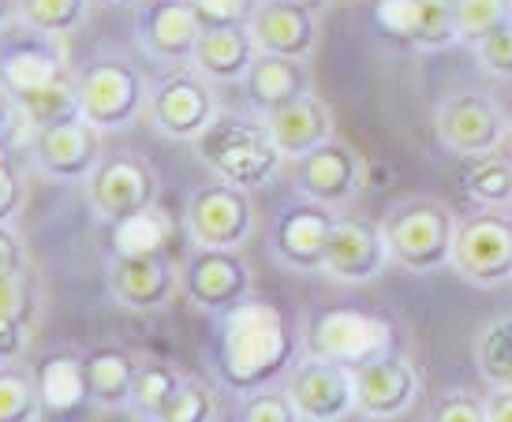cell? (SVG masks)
<instances>
[{
    "mask_svg": "<svg viewBox=\"0 0 512 422\" xmlns=\"http://www.w3.org/2000/svg\"><path fill=\"white\" fill-rule=\"evenodd\" d=\"M471 57L479 60V68L498 75V79H512V19L501 23L498 30L483 34L479 42H471Z\"/></svg>",
    "mask_w": 512,
    "mask_h": 422,
    "instance_id": "f35d334b",
    "label": "cell"
},
{
    "mask_svg": "<svg viewBox=\"0 0 512 422\" xmlns=\"http://www.w3.org/2000/svg\"><path fill=\"white\" fill-rule=\"evenodd\" d=\"M243 94L255 105L258 116L281 109L288 101L303 98V94H314V79L307 60H292V57H266L258 53L255 68L247 71L243 79Z\"/></svg>",
    "mask_w": 512,
    "mask_h": 422,
    "instance_id": "cb8c5ba5",
    "label": "cell"
},
{
    "mask_svg": "<svg viewBox=\"0 0 512 422\" xmlns=\"http://www.w3.org/2000/svg\"><path fill=\"white\" fill-rule=\"evenodd\" d=\"M4 165H12V146H8V142H0V169H4Z\"/></svg>",
    "mask_w": 512,
    "mask_h": 422,
    "instance_id": "c3c4849f",
    "label": "cell"
},
{
    "mask_svg": "<svg viewBox=\"0 0 512 422\" xmlns=\"http://www.w3.org/2000/svg\"><path fill=\"white\" fill-rule=\"evenodd\" d=\"M184 228L195 247L240 251L258 228V210L251 202V191L221 180L202 183L199 191H191V198H187Z\"/></svg>",
    "mask_w": 512,
    "mask_h": 422,
    "instance_id": "ba28073f",
    "label": "cell"
},
{
    "mask_svg": "<svg viewBox=\"0 0 512 422\" xmlns=\"http://www.w3.org/2000/svg\"><path fill=\"white\" fill-rule=\"evenodd\" d=\"M509 210H512V206H509Z\"/></svg>",
    "mask_w": 512,
    "mask_h": 422,
    "instance_id": "f5cc1de1",
    "label": "cell"
},
{
    "mask_svg": "<svg viewBox=\"0 0 512 422\" xmlns=\"http://www.w3.org/2000/svg\"><path fill=\"white\" fill-rule=\"evenodd\" d=\"M453 273L475 288H501L512 281V210H475L460 217Z\"/></svg>",
    "mask_w": 512,
    "mask_h": 422,
    "instance_id": "9c48e42d",
    "label": "cell"
},
{
    "mask_svg": "<svg viewBox=\"0 0 512 422\" xmlns=\"http://www.w3.org/2000/svg\"><path fill=\"white\" fill-rule=\"evenodd\" d=\"M251 38L266 57L311 60L318 49V12L311 0H258L251 15Z\"/></svg>",
    "mask_w": 512,
    "mask_h": 422,
    "instance_id": "ffe728a7",
    "label": "cell"
},
{
    "mask_svg": "<svg viewBox=\"0 0 512 422\" xmlns=\"http://www.w3.org/2000/svg\"><path fill=\"white\" fill-rule=\"evenodd\" d=\"M393 266V254L385 243L382 221H370L359 213H337V225L329 236L326 273L337 284H370Z\"/></svg>",
    "mask_w": 512,
    "mask_h": 422,
    "instance_id": "5bb4252c",
    "label": "cell"
},
{
    "mask_svg": "<svg viewBox=\"0 0 512 422\" xmlns=\"http://www.w3.org/2000/svg\"><path fill=\"white\" fill-rule=\"evenodd\" d=\"M184 374L169 363H143L139 366V381H135V396H131V415L143 422H154L161 411L169 408V400L180 393Z\"/></svg>",
    "mask_w": 512,
    "mask_h": 422,
    "instance_id": "836d02e7",
    "label": "cell"
},
{
    "mask_svg": "<svg viewBox=\"0 0 512 422\" xmlns=\"http://www.w3.org/2000/svg\"><path fill=\"white\" fill-rule=\"evenodd\" d=\"M378 23L385 34H393L423 53H441L460 42L453 0H382Z\"/></svg>",
    "mask_w": 512,
    "mask_h": 422,
    "instance_id": "7402d4cb",
    "label": "cell"
},
{
    "mask_svg": "<svg viewBox=\"0 0 512 422\" xmlns=\"http://www.w3.org/2000/svg\"><path fill=\"white\" fill-rule=\"evenodd\" d=\"M105 4H116V8H131V4H143V0H105Z\"/></svg>",
    "mask_w": 512,
    "mask_h": 422,
    "instance_id": "681fc988",
    "label": "cell"
},
{
    "mask_svg": "<svg viewBox=\"0 0 512 422\" xmlns=\"http://www.w3.org/2000/svg\"><path fill=\"white\" fill-rule=\"evenodd\" d=\"M42 393L34 370L23 363H0V422H42Z\"/></svg>",
    "mask_w": 512,
    "mask_h": 422,
    "instance_id": "d6a6232c",
    "label": "cell"
},
{
    "mask_svg": "<svg viewBox=\"0 0 512 422\" xmlns=\"http://www.w3.org/2000/svg\"><path fill=\"white\" fill-rule=\"evenodd\" d=\"M303 359V337L273 303L247 299L217 322L214 374L221 389L236 396H255L273 389Z\"/></svg>",
    "mask_w": 512,
    "mask_h": 422,
    "instance_id": "6da1fadb",
    "label": "cell"
},
{
    "mask_svg": "<svg viewBox=\"0 0 512 422\" xmlns=\"http://www.w3.org/2000/svg\"><path fill=\"white\" fill-rule=\"evenodd\" d=\"M15 105H19V113L27 116V124L34 127V135L45 131V127L79 120V79H64V83L30 90L23 98H15Z\"/></svg>",
    "mask_w": 512,
    "mask_h": 422,
    "instance_id": "1f68e13d",
    "label": "cell"
},
{
    "mask_svg": "<svg viewBox=\"0 0 512 422\" xmlns=\"http://www.w3.org/2000/svg\"><path fill=\"white\" fill-rule=\"evenodd\" d=\"M23 206H27V180L12 161V165L0 169V225H12L23 213Z\"/></svg>",
    "mask_w": 512,
    "mask_h": 422,
    "instance_id": "b9f144b4",
    "label": "cell"
},
{
    "mask_svg": "<svg viewBox=\"0 0 512 422\" xmlns=\"http://www.w3.org/2000/svg\"><path fill=\"white\" fill-rule=\"evenodd\" d=\"M258 45L247 27L232 30H206L199 49L191 57V68L214 86H236L247 79V71L255 68Z\"/></svg>",
    "mask_w": 512,
    "mask_h": 422,
    "instance_id": "d4e9b609",
    "label": "cell"
},
{
    "mask_svg": "<svg viewBox=\"0 0 512 422\" xmlns=\"http://www.w3.org/2000/svg\"><path fill=\"white\" fill-rule=\"evenodd\" d=\"M423 422H490L486 419V396L471 389H449L430 404Z\"/></svg>",
    "mask_w": 512,
    "mask_h": 422,
    "instance_id": "8d00e7d4",
    "label": "cell"
},
{
    "mask_svg": "<svg viewBox=\"0 0 512 422\" xmlns=\"http://www.w3.org/2000/svg\"><path fill=\"white\" fill-rule=\"evenodd\" d=\"M34 314H38V303H34L30 273H23V277H0V322H8V318L34 322Z\"/></svg>",
    "mask_w": 512,
    "mask_h": 422,
    "instance_id": "60d3db41",
    "label": "cell"
},
{
    "mask_svg": "<svg viewBox=\"0 0 512 422\" xmlns=\"http://www.w3.org/2000/svg\"><path fill=\"white\" fill-rule=\"evenodd\" d=\"M15 23V0H0V34Z\"/></svg>",
    "mask_w": 512,
    "mask_h": 422,
    "instance_id": "7dc6e473",
    "label": "cell"
},
{
    "mask_svg": "<svg viewBox=\"0 0 512 422\" xmlns=\"http://www.w3.org/2000/svg\"><path fill=\"white\" fill-rule=\"evenodd\" d=\"M303 422H348L356 415V374L341 363L303 355L285 378Z\"/></svg>",
    "mask_w": 512,
    "mask_h": 422,
    "instance_id": "4fadbf2b",
    "label": "cell"
},
{
    "mask_svg": "<svg viewBox=\"0 0 512 422\" xmlns=\"http://www.w3.org/2000/svg\"><path fill=\"white\" fill-rule=\"evenodd\" d=\"M262 120L270 127L273 142L285 154V161H299V157L314 154L318 146H326L329 139H337L333 113H329V105L318 94H303V98L266 113Z\"/></svg>",
    "mask_w": 512,
    "mask_h": 422,
    "instance_id": "603a6c76",
    "label": "cell"
},
{
    "mask_svg": "<svg viewBox=\"0 0 512 422\" xmlns=\"http://www.w3.org/2000/svg\"><path fill=\"white\" fill-rule=\"evenodd\" d=\"M64 79H72V64L60 38L38 34L19 19L0 34V86L12 98H23L30 90L64 83Z\"/></svg>",
    "mask_w": 512,
    "mask_h": 422,
    "instance_id": "7c38bea8",
    "label": "cell"
},
{
    "mask_svg": "<svg viewBox=\"0 0 512 422\" xmlns=\"http://www.w3.org/2000/svg\"><path fill=\"white\" fill-rule=\"evenodd\" d=\"M460 42H479L483 34L498 30L512 19V0H453Z\"/></svg>",
    "mask_w": 512,
    "mask_h": 422,
    "instance_id": "d590c367",
    "label": "cell"
},
{
    "mask_svg": "<svg viewBox=\"0 0 512 422\" xmlns=\"http://www.w3.org/2000/svg\"><path fill=\"white\" fill-rule=\"evenodd\" d=\"M86 198L101 221L116 225V221H124L146 206H157V176L139 157L113 154L105 157L94 169V176L86 180Z\"/></svg>",
    "mask_w": 512,
    "mask_h": 422,
    "instance_id": "ac0fdd59",
    "label": "cell"
},
{
    "mask_svg": "<svg viewBox=\"0 0 512 422\" xmlns=\"http://www.w3.org/2000/svg\"><path fill=\"white\" fill-rule=\"evenodd\" d=\"M356 374V415L367 422H397L415 408L423 393V370L400 352H389Z\"/></svg>",
    "mask_w": 512,
    "mask_h": 422,
    "instance_id": "9a60e30c",
    "label": "cell"
},
{
    "mask_svg": "<svg viewBox=\"0 0 512 422\" xmlns=\"http://www.w3.org/2000/svg\"><path fill=\"white\" fill-rule=\"evenodd\" d=\"M243 422H303L299 419L292 396L285 393V385H273V389H262L255 396H243Z\"/></svg>",
    "mask_w": 512,
    "mask_h": 422,
    "instance_id": "ab89813d",
    "label": "cell"
},
{
    "mask_svg": "<svg viewBox=\"0 0 512 422\" xmlns=\"http://www.w3.org/2000/svg\"><path fill=\"white\" fill-rule=\"evenodd\" d=\"M486 419L512 422V389H490L486 393Z\"/></svg>",
    "mask_w": 512,
    "mask_h": 422,
    "instance_id": "bcb514c9",
    "label": "cell"
},
{
    "mask_svg": "<svg viewBox=\"0 0 512 422\" xmlns=\"http://www.w3.org/2000/svg\"><path fill=\"white\" fill-rule=\"evenodd\" d=\"M150 105V83L124 60H98L79 75V116L101 135L131 127Z\"/></svg>",
    "mask_w": 512,
    "mask_h": 422,
    "instance_id": "52a82bcc",
    "label": "cell"
},
{
    "mask_svg": "<svg viewBox=\"0 0 512 422\" xmlns=\"http://www.w3.org/2000/svg\"><path fill=\"white\" fill-rule=\"evenodd\" d=\"M217 113L221 105H217L214 83L202 79L191 64H172L150 83L146 116L165 139L199 142L217 120Z\"/></svg>",
    "mask_w": 512,
    "mask_h": 422,
    "instance_id": "5b68a950",
    "label": "cell"
},
{
    "mask_svg": "<svg viewBox=\"0 0 512 422\" xmlns=\"http://www.w3.org/2000/svg\"><path fill=\"white\" fill-rule=\"evenodd\" d=\"M135 422H143V419H135Z\"/></svg>",
    "mask_w": 512,
    "mask_h": 422,
    "instance_id": "f907efd6",
    "label": "cell"
},
{
    "mask_svg": "<svg viewBox=\"0 0 512 422\" xmlns=\"http://www.w3.org/2000/svg\"><path fill=\"white\" fill-rule=\"evenodd\" d=\"M460 217L434 195H404L382 217V232L393 266L408 273H441L453 266V243Z\"/></svg>",
    "mask_w": 512,
    "mask_h": 422,
    "instance_id": "3957f363",
    "label": "cell"
},
{
    "mask_svg": "<svg viewBox=\"0 0 512 422\" xmlns=\"http://www.w3.org/2000/svg\"><path fill=\"white\" fill-rule=\"evenodd\" d=\"M105 284H109L116 307L150 314V310L169 307L172 296L180 292V262H172L169 254H154V258L113 254Z\"/></svg>",
    "mask_w": 512,
    "mask_h": 422,
    "instance_id": "d6986e66",
    "label": "cell"
},
{
    "mask_svg": "<svg viewBox=\"0 0 512 422\" xmlns=\"http://www.w3.org/2000/svg\"><path fill=\"white\" fill-rule=\"evenodd\" d=\"M333 225H337V213L299 198L296 206H285L277 213L270 232V254L292 273H322Z\"/></svg>",
    "mask_w": 512,
    "mask_h": 422,
    "instance_id": "e0dca14e",
    "label": "cell"
},
{
    "mask_svg": "<svg viewBox=\"0 0 512 422\" xmlns=\"http://www.w3.org/2000/svg\"><path fill=\"white\" fill-rule=\"evenodd\" d=\"M292 165H296L292 169L296 195L333 213L348 210L367 187V161L344 139H329L326 146H318L314 154L299 157Z\"/></svg>",
    "mask_w": 512,
    "mask_h": 422,
    "instance_id": "8fae6325",
    "label": "cell"
},
{
    "mask_svg": "<svg viewBox=\"0 0 512 422\" xmlns=\"http://www.w3.org/2000/svg\"><path fill=\"white\" fill-rule=\"evenodd\" d=\"M236 422H243V419H236Z\"/></svg>",
    "mask_w": 512,
    "mask_h": 422,
    "instance_id": "816d5d0a",
    "label": "cell"
},
{
    "mask_svg": "<svg viewBox=\"0 0 512 422\" xmlns=\"http://www.w3.org/2000/svg\"><path fill=\"white\" fill-rule=\"evenodd\" d=\"M90 0H15V19L27 23L38 34L68 42L75 30L86 23Z\"/></svg>",
    "mask_w": 512,
    "mask_h": 422,
    "instance_id": "4dcf8cb0",
    "label": "cell"
},
{
    "mask_svg": "<svg viewBox=\"0 0 512 422\" xmlns=\"http://www.w3.org/2000/svg\"><path fill=\"white\" fill-rule=\"evenodd\" d=\"M202 34L206 30L191 0H146L139 12V45L146 49V57L161 60L165 68L191 64Z\"/></svg>",
    "mask_w": 512,
    "mask_h": 422,
    "instance_id": "44dd1931",
    "label": "cell"
},
{
    "mask_svg": "<svg viewBox=\"0 0 512 422\" xmlns=\"http://www.w3.org/2000/svg\"><path fill=\"white\" fill-rule=\"evenodd\" d=\"M180 292L206 314H228L255 296V273L240 251L191 247L180 262Z\"/></svg>",
    "mask_w": 512,
    "mask_h": 422,
    "instance_id": "30bf717a",
    "label": "cell"
},
{
    "mask_svg": "<svg viewBox=\"0 0 512 422\" xmlns=\"http://www.w3.org/2000/svg\"><path fill=\"white\" fill-rule=\"evenodd\" d=\"M30 329H34V322H23V318L0 322V363H19L23 359V352L30 348Z\"/></svg>",
    "mask_w": 512,
    "mask_h": 422,
    "instance_id": "f6af8a7d",
    "label": "cell"
},
{
    "mask_svg": "<svg viewBox=\"0 0 512 422\" xmlns=\"http://www.w3.org/2000/svg\"><path fill=\"white\" fill-rule=\"evenodd\" d=\"M191 8L199 15L202 30H232L251 27L258 0H191Z\"/></svg>",
    "mask_w": 512,
    "mask_h": 422,
    "instance_id": "74e56055",
    "label": "cell"
},
{
    "mask_svg": "<svg viewBox=\"0 0 512 422\" xmlns=\"http://www.w3.org/2000/svg\"><path fill=\"white\" fill-rule=\"evenodd\" d=\"M303 355L341 363L348 370L374 363L382 355L397 352V329L389 318L367 314V310H318L303 325Z\"/></svg>",
    "mask_w": 512,
    "mask_h": 422,
    "instance_id": "277c9868",
    "label": "cell"
},
{
    "mask_svg": "<svg viewBox=\"0 0 512 422\" xmlns=\"http://www.w3.org/2000/svg\"><path fill=\"white\" fill-rule=\"evenodd\" d=\"M172 236H176V225H172L169 210L146 206L113 225V251L128 254V258H154V254L169 251Z\"/></svg>",
    "mask_w": 512,
    "mask_h": 422,
    "instance_id": "f1b7e54d",
    "label": "cell"
},
{
    "mask_svg": "<svg viewBox=\"0 0 512 422\" xmlns=\"http://www.w3.org/2000/svg\"><path fill=\"white\" fill-rule=\"evenodd\" d=\"M0 142H8V146L34 142V127L27 124V116L19 113V105L4 86H0Z\"/></svg>",
    "mask_w": 512,
    "mask_h": 422,
    "instance_id": "ee69618b",
    "label": "cell"
},
{
    "mask_svg": "<svg viewBox=\"0 0 512 422\" xmlns=\"http://www.w3.org/2000/svg\"><path fill=\"white\" fill-rule=\"evenodd\" d=\"M38 393L49 419H64L90 404V381H86V359L79 355H49L38 370Z\"/></svg>",
    "mask_w": 512,
    "mask_h": 422,
    "instance_id": "4316f807",
    "label": "cell"
},
{
    "mask_svg": "<svg viewBox=\"0 0 512 422\" xmlns=\"http://www.w3.org/2000/svg\"><path fill=\"white\" fill-rule=\"evenodd\" d=\"M438 142L464 161L501 154L512 139V120L483 90H456L434 113Z\"/></svg>",
    "mask_w": 512,
    "mask_h": 422,
    "instance_id": "8992f818",
    "label": "cell"
},
{
    "mask_svg": "<svg viewBox=\"0 0 512 422\" xmlns=\"http://www.w3.org/2000/svg\"><path fill=\"white\" fill-rule=\"evenodd\" d=\"M471 359L486 389H512V314H494L475 329Z\"/></svg>",
    "mask_w": 512,
    "mask_h": 422,
    "instance_id": "83f0119b",
    "label": "cell"
},
{
    "mask_svg": "<svg viewBox=\"0 0 512 422\" xmlns=\"http://www.w3.org/2000/svg\"><path fill=\"white\" fill-rule=\"evenodd\" d=\"M30 273V247L12 225H0V277Z\"/></svg>",
    "mask_w": 512,
    "mask_h": 422,
    "instance_id": "7bdbcfd3",
    "label": "cell"
},
{
    "mask_svg": "<svg viewBox=\"0 0 512 422\" xmlns=\"http://www.w3.org/2000/svg\"><path fill=\"white\" fill-rule=\"evenodd\" d=\"M154 422H221V404H217V393L206 381L184 374L180 393L172 396L169 408L161 411Z\"/></svg>",
    "mask_w": 512,
    "mask_h": 422,
    "instance_id": "e575fe53",
    "label": "cell"
},
{
    "mask_svg": "<svg viewBox=\"0 0 512 422\" xmlns=\"http://www.w3.org/2000/svg\"><path fill=\"white\" fill-rule=\"evenodd\" d=\"M195 154L206 169L214 172V180L243 187V191L270 187L285 169V154L277 150L270 127L258 113L251 116L221 109L210 131L195 142Z\"/></svg>",
    "mask_w": 512,
    "mask_h": 422,
    "instance_id": "7a4b0ae2",
    "label": "cell"
},
{
    "mask_svg": "<svg viewBox=\"0 0 512 422\" xmlns=\"http://www.w3.org/2000/svg\"><path fill=\"white\" fill-rule=\"evenodd\" d=\"M464 195L475 210H509L512 206V154L471 161L464 172Z\"/></svg>",
    "mask_w": 512,
    "mask_h": 422,
    "instance_id": "f546056e",
    "label": "cell"
},
{
    "mask_svg": "<svg viewBox=\"0 0 512 422\" xmlns=\"http://www.w3.org/2000/svg\"><path fill=\"white\" fill-rule=\"evenodd\" d=\"M101 139L105 135L98 127L86 124L79 116V120L38 131L34 142H30V161L49 183H86L105 161Z\"/></svg>",
    "mask_w": 512,
    "mask_h": 422,
    "instance_id": "2e32d148",
    "label": "cell"
},
{
    "mask_svg": "<svg viewBox=\"0 0 512 422\" xmlns=\"http://www.w3.org/2000/svg\"><path fill=\"white\" fill-rule=\"evenodd\" d=\"M139 359L124 348H94L86 355V381H90V404L101 411H131L135 381H139Z\"/></svg>",
    "mask_w": 512,
    "mask_h": 422,
    "instance_id": "484cf974",
    "label": "cell"
}]
</instances>
